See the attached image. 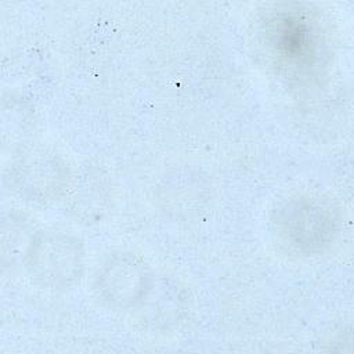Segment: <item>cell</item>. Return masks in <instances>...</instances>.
Here are the masks:
<instances>
[{"label": "cell", "instance_id": "obj_1", "mask_svg": "<svg viewBox=\"0 0 354 354\" xmlns=\"http://www.w3.org/2000/svg\"><path fill=\"white\" fill-rule=\"evenodd\" d=\"M308 32L304 26L293 24L290 26L288 25L286 28H283L279 46L290 57L304 55L308 48Z\"/></svg>", "mask_w": 354, "mask_h": 354}]
</instances>
